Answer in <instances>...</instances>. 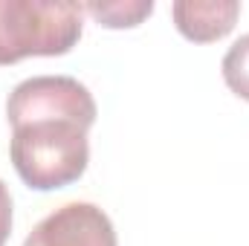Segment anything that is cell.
<instances>
[{"mask_svg": "<svg viewBox=\"0 0 249 246\" xmlns=\"http://www.w3.org/2000/svg\"><path fill=\"white\" fill-rule=\"evenodd\" d=\"M12 235V194L9 185L0 180V246H6Z\"/></svg>", "mask_w": 249, "mask_h": 246, "instance_id": "52a82bcc", "label": "cell"}, {"mask_svg": "<svg viewBox=\"0 0 249 246\" xmlns=\"http://www.w3.org/2000/svg\"><path fill=\"white\" fill-rule=\"evenodd\" d=\"M99 107L93 93L72 75H32L6 99L12 124L9 157L23 185L55 191L78 183L90 165L87 130Z\"/></svg>", "mask_w": 249, "mask_h": 246, "instance_id": "6da1fadb", "label": "cell"}, {"mask_svg": "<svg viewBox=\"0 0 249 246\" xmlns=\"http://www.w3.org/2000/svg\"><path fill=\"white\" fill-rule=\"evenodd\" d=\"M81 12L90 15L99 26H107V29H133L145 18L154 15V0H102V3H81Z\"/></svg>", "mask_w": 249, "mask_h": 246, "instance_id": "5b68a950", "label": "cell"}, {"mask_svg": "<svg viewBox=\"0 0 249 246\" xmlns=\"http://www.w3.org/2000/svg\"><path fill=\"white\" fill-rule=\"evenodd\" d=\"M220 72H223V81L226 87L238 96L249 102V35H241L223 55L220 64Z\"/></svg>", "mask_w": 249, "mask_h": 246, "instance_id": "8992f818", "label": "cell"}, {"mask_svg": "<svg viewBox=\"0 0 249 246\" xmlns=\"http://www.w3.org/2000/svg\"><path fill=\"white\" fill-rule=\"evenodd\" d=\"M171 18L177 32L194 44H212L226 38L238 18L241 3L238 0H177L171 3Z\"/></svg>", "mask_w": 249, "mask_h": 246, "instance_id": "277c9868", "label": "cell"}, {"mask_svg": "<svg viewBox=\"0 0 249 246\" xmlns=\"http://www.w3.org/2000/svg\"><path fill=\"white\" fill-rule=\"evenodd\" d=\"M23 246H119L113 220L96 203H64L26 235Z\"/></svg>", "mask_w": 249, "mask_h": 246, "instance_id": "3957f363", "label": "cell"}, {"mask_svg": "<svg viewBox=\"0 0 249 246\" xmlns=\"http://www.w3.org/2000/svg\"><path fill=\"white\" fill-rule=\"evenodd\" d=\"M84 29L81 3L0 0V67L67 55Z\"/></svg>", "mask_w": 249, "mask_h": 246, "instance_id": "7a4b0ae2", "label": "cell"}]
</instances>
